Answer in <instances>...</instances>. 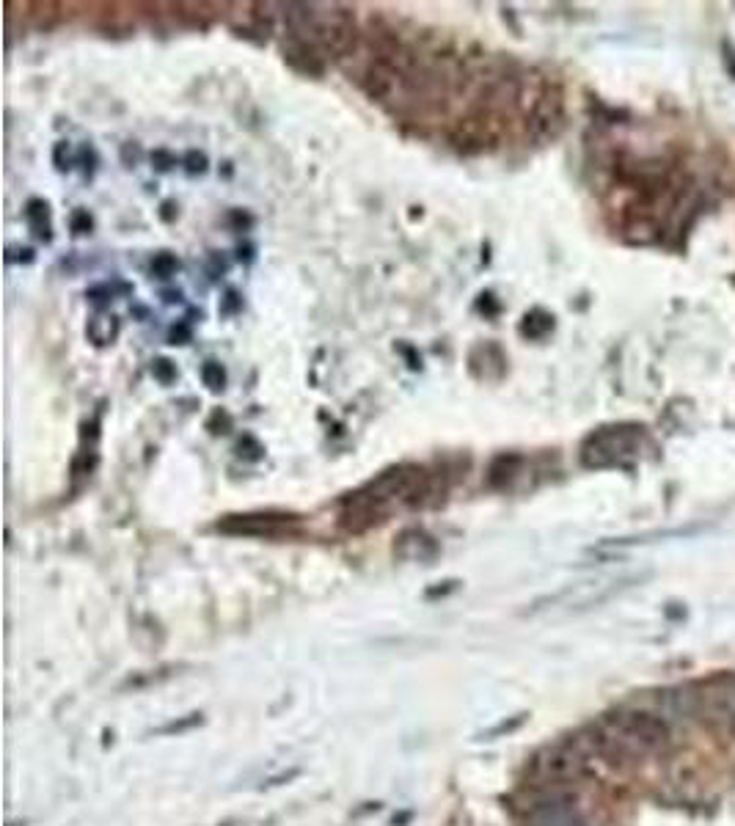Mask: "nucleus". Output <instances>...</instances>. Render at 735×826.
Wrapping results in <instances>:
<instances>
[{"label":"nucleus","mask_w":735,"mask_h":826,"mask_svg":"<svg viewBox=\"0 0 735 826\" xmlns=\"http://www.w3.org/2000/svg\"><path fill=\"white\" fill-rule=\"evenodd\" d=\"M427 493H430V474L422 466H391L342 502L340 524L347 532H364V529L383 521L391 507L418 504Z\"/></svg>","instance_id":"1"},{"label":"nucleus","mask_w":735,"mask_h":826,"mask_svg":"<svg viewBox=\"0 0 735 826\" xmlns=\"http://www.w3.org/2000/svg\"><path fill=\"white\" fill-rule=\"evenodd\" d=\"M284 18H287L292 36L309 42L320 53L345 56V53H351L356 47L358 28L351 9L289 3V7H284Z\"/></svg>","instance_id":"2"},{"label":"nucleus","mask_w":735,"mask_h":826,"mask_svg":"<svg viewBox=\"0 0 735 826\" xmlns=\"http://www.w3.org/2000/svg\"><path fill=\"white\" fill-rule=\"evenodd\" d=\"M645 449V431L640 425H609L589 433L582 444V463L587 469H611L634 463Z\"/></svg>","instance_id":"3"},{"label":"nucleus","mask_w":735,"mask_h":826,"mask_svg":"<svg viewBox=\"0 0 735 826\" xmlns=\"http://www.w3.org/2000/svg\"><path fill=\"white\" fill-rule=\"evenodd\" d=\"M691 713L705 725L735 731V675L722 673L691 689Z\"/></svg>","instance_id":"4"},{"label":"nucleus","mask_w":735,"mask_h":826,"mask_svg":"<svg viewBox=\"0 0 735 826\" xmlns=\"http://www.w3.org/2000/svg\"><path fill=\"white\" fill-rule=\"evenodd\" d=\"M527 826H587V821L578 813L576 802L565 793H551L535 802L529 810Z\"/></svg>","instance_id":"5"},{"label":"nucleus","mask_w":735,"mask_h":826,"mask_svg":"<svg viewBox=\"0 0 735 826\" xmlns=\"http://www.w3.org/2000/svg\"><path fill=\"white\" fill-rule=\"evenodd\" d=\"M298 518L295 515H276V513H249V515H229L227 521L218 524L221 532L229 535H282L284 529L295 527Z\"/></svg>","instance_id":"6"},{"label":"nucleus","mask_w":735,"mask_h":826,"mask_svg":"<svg viewBox=\"0 0 735 826\" xmlns=\"http://www.w3.org/2000/svg\"><path fill=\"white\" fill-rule=\"evenodd\" d=\"M282 56H284V61L295 69V72H303V74H309V78H320V74H325V61H323V56H320L318 47H311L309 42L298 39V36L289 34L287 39H282Z\"/></svg>","instance_id":"7"},{"label":"nucleus","mask_w":735,"mask_h":826,"mask_svg":"<svg viewBox=\"0 0 735 826\" xmlns=\"http://www.w3.org/2000/svg\"><path fill=\"white\" fill-rule=\"evenodd\" d=\"M584 771L582 753L571 747H554L540 758V775L551 782H567Z\"/></svg>","instance_id":"8"},{"label":"nucleus","mask_w":735,"mask_h":826,"mask_svg":"<svg viewBox=\"0 0 735 826\" xmlns=\"http://www.w3.org/2000/svg\"><path fill=\"white\" fill-rule=\"evenodd\" d=\"M394 554L405 562H430L438 557V543L425 529H405L397 538Z\"/></svg>","instance_id":"9"},{"label":"nucleus","mask_w":735,"mask_h":826,"mask_svg":"<svg viewBox=\"0 0 735 826\" xmlns=\"http://www.w3.org/2000/svg\"><path fill=\"white\" fill-rule=\"evenodd\" d=\"M520 463H524V458H520V455H498V458L493 460V466H491V477H487V480H491V485L502 487V485H507V482H513V477L518 474Z\"/></svg>","instance_id":"10"},{"label":"nucleus","mask_w":735,"mask_h":826,"mask_svg":"<svg viewBox=\"0 0 735 826\" xmlns=\"http://www.w3.org/2000/svg\"><path fill=\"white\" fill-rule=\"evenodd\" d=\"M551 329H554V318H549V314H543V312H532L524 318L520 334L529 336V340H540V336L549 334Z\"/></svg>","instance_id":"11"},{"label":"nucleus","mask_w":735,"mask_h":826,"mask_svg":"<svg viewBox=\"0 0 735 826\" xmlns=\"http://www.w3.org/2000/svg\"><path fill=\"white\" fill-rule=\"evenodd\" d=\"M89 334L96 345H108V342H114L116 334H119V323H116V318H96L94 323L89 325Z\"/></svg>","instance_id":"12"},{"label":"nucleus","mask_w":735,"mask_h":826,"mask_svg":"<svg viewBox=\"0 0 735 826\" xmlns=\"http://www.w3.org/2000/svg\"><path fill=\"white\" fill-rule=\"evenodd\" d=\"M25 216H28L31 227L36 229V234L39 238H50V227H47V204L45 202H31L28 204V210H25Z\"/></svg>","instance_id":"13"},{"label":"nucleus","mask_w":735,"mask_h":826,"mask_svg":"<svg viewBox=\"0 0 735 826\" xmlns=\"http://www.w3.org/2000/svg\"><path fill=\"white\" fill-rule=\"evenodd\" d=\"M202 378H204V386H207V389H213V391L223 389V383H227V375H223L221 364H216V362L204 364Z\"/></svg>","instance_id":"14"},{"label":"nucleus","mask_w":735,"mask_h":826,"mask_svg":"<svg viewBox=\"0 0 735 826\" xmlns=\"http://www.w3.org/2000/svg\"><path fill=\"white\" fill-rule=\"evenodd\" d=\"M176 267H180V265H176V260L171 254H160L158 260L152 262V273H154V276H160V278H169L171 273L176 271Z\"/></svg>","instance_id":"15"},{"label":"nucleus","mask_w":735,"mask_h":826,"mask_svg":"<svg viewBox=\"0 0 735 826\" xmlns=\"http://www.w3.org/2000/svg\"><path fill=\"white\" fill-rule=\"evenodd\" d=\"M152 372H154V378L160 380V383H171V380L176 378V369L171 367V362H165V358H160V362L154 364Z\"/></svg>","instance_id":"16"},{"label":"nucleus","mask_w":735,"mask_h":826,"mask_svg":"<svg viewBox=\"0 0 735 826\" xmlns=\"http://www.w3.org/2000/svg\"><path fill=\"white\" fill-rule=\"evenodd\" d=\"M72 229H74V232H78V234L89 232V229H91V218L85 216V213H78V216H74V221H72Z\"/></svg>","instance_id":"17"},{"label":"nucleus","mask_w":735,"mask_h":826,"mask_svg":"<svg viewBox=\"0 0 735 826\" xmlns=\"http://www.w3.org/2000/svg\"><path fill=\"white\" fill-rule=\"evenodd\" d=\"M187 163H191V165H187V171H193V174H196V171H204V163H207V160H204V154L193 152L191 158H187Z\"/></svg>","instance_id":"18"},{"label":"nucleus","mask_w":735,"mask_h":826,"mask_svg":"<svg viewBox=\"0 0 735 826\" xmlns=\"http://www.w3.org/2000/svg\"><path fill=\"white\" fill-rule=\"evenodd\" d=\"M191 336V331L185 329V325H180V329L171 331V340H174V345H182V340H187Z\"/></svg>","instance_id":"19"}]
</instances>
